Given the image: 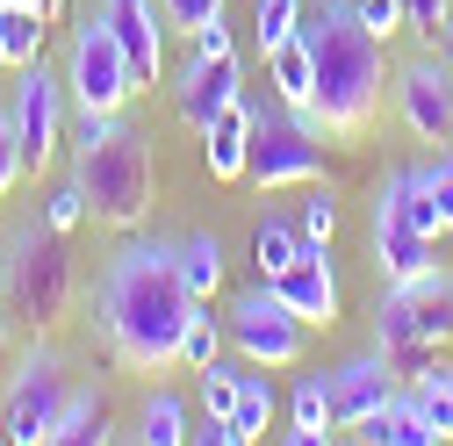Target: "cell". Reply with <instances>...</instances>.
<instances>
[{"label":"cell","instance_id":"29","mask_svg":"<svg viewBox=\"0 0 453 446\" xmlns=\"http://www.w3.org/2000/svg\"><path fill=\"white\" fill-rule=\"evenodd\" d=\"M296 252H303V238L288 231V223H280V216H259V231H252V259H259V281H273V273L288 266Z\"/></svg>","mask_w":453,"mask_h":446},{"label":"cell","instance_id":"14","mask_svg":"<svg viewBox=\"0 0 453 446\" xmlns=\"http://www.w3.org/2000/svg\"><path fill=\"white\" fill-rule=\"evenodd\" d=\"M273 288H280V303H288L303 324H338V273H331V245L303 238V252L273 273Z\"/></svg>","mask_w":453,"mask_h":446},{"label":"cell","instance_id":"31","mask_svg":"<svg viewBox=\"0 0 453 446\" xmlns=\"http://www.w3.org/2000/svg\"><path fill=\"white\" fill-rule=\"evenodd\" d=\"M238 374L231 360H209L202 367V418H238Z\"/></svg>","mask_w":453,"mask_h":446},{"label":"cell","instance_id":"12","mask_svg":"<svg viewBox=\"0 0 453 446\" xmlns=\"http://www.w3.org/2000/svg\"><path fill=\"white\" fill-rule=\"evenodd\" d=\"M395 94V116H403V130L418 144H453V65L446 58H411V65H395L388 80Z\"/></svg>","mask_w":453,"mask_h":446},{"label":"cell","instance_id":"1","mask_svg":"<svg viewBox=\"0 0 453 446\" xmlns=\"http://www.w3.org/2000/svg\"><path fill=\"white\" fill-rule=\"evenodd\" d=\"M94 317H101V339H108V353L123 367H137V374L173 367L180 360V331L195 317V296L180 281V245L130 238L101 273Z\"/></svg>","mask_w":453,"mask_h":446},{"label":"cell","instance_id":"39","mask_svg":"<svg viewBox=\"0 0 453 446\" xmlns=\"http://www.w3.org/2000/svg\"><path fill=\"white\" fill-rule=\"evenodd\" d=\"M22 8H43V15H58V8H65V0H22Z\"/></svg>","mask_w":453,"mask_h":446},{"label":"cell","instance_id":"4","mask_svg":"<svg viewBox=\"0 0 453 446\" xmlns=\"http://www.w3.org/2000/svg\"><path fill=\"white\" fill-rule=\"evenodd\" d=\"M446 339H453V273L446 266H425L418 281H388L381 288L374 346L388 353L395 374H425Z\"/></svg>","mask_w":453,"mask_h":446},{"label":"cell","instance_id":"16","mask_svg":"<svg viewBox=\"0 0 453 446\" xmlns=\"http://www.w3.org/2000/svg\"><path fill=\"white\" fill-rule=\"evenodd\" d=\"M101 22L123 36L137 80L158 87L165 80V15H158V0H101Z\"/></svg>","mask_w":453,"mask_h":446},{"label":"cell","instance_id":"7","mask_svg":"<svg viewBox=\"0 0 453 446\" xmlns=\"http://www.w3.org/2000/svg\"><path fill=\"white\" fill-rule=\"evenodd\" d=\"M324 173V151H317V123L303 108H252V158H245V181L259 188H303Z\"/></svg>","mask_w":453,"mask_h":446},{"label":"cell","instance_id":"2","mask_svg":"<svg viewBox=\"0 0 453 446\" xmlns=\"http://www.w3.org/2000/svg\"><path fill=\"white\" fill-rule=\"evenodd\" d=\"M303 36L317 50V108L310 123L331 137H360L381 108V36L353 15V0H324L303 15Z\"/></svg>","mask_w":453,"mask_h":446},{"label":"cell","instance_id":"9","mask_svg":"<svg viewBox=\"0 0 453 446\" xmlns=\"http://www.w3.org/2000/svg\"><path fill=\"white\" fill-rule=\"evenodd\" d=\"M374 266L381 281H418L425 266H439V238L411 216V165H395L374 195Z\"/></svg>","mask_w":453,"mask_h":446},{"label":"cell","instance_id":"13","mask_svg":"<svg viewBox=\"0 0 453 446\" xmlns=\"http://www.w3.org/2000/svg\"><path fill=\"white\" fill-rule=\"evenodd\" d=\"M15 144H22V165L29 173H43L50 158H58V144H65V80H50L43 73V58L36 65H22V80H15Z\"/></svg>","mask_w":453,"mask_h":446},{"label":"cell","instance_id":"30","mask_svg":"<svg viewBox=\"0 0 453 446\" xmlns=\"http://www.w3.org/2000/svg\"><path fill=\"white\" fill-rule=\"evenodd\" d=\"M216 353H223V324L209 317V303H195V317H188V331H180V360H188V367L202 374V367H209Z\"/></svg>","mask_w":453,"mask_h":446},{"label":"cell","instance_id":"38","mask_svg":"<svg viewBox=\"0 0 453 446\" xmlns=\"http://www.w3.org/2000/svg\"><path fill=\"white\" fill-rule=\"evenodd\" d=\"M439 58H446V65H453V15H446V22H439Z\"/></svg>","mask_w":453,"mask_h":446},{"label":"cell","instance_id":"19","mask_svg":"<svg viewBox=\"0 0 453 446\" xmlns=\"http://www.w3.org/2000/svg\"><path fill=\"white\" fill-rule=\"evenodd\" d=\"M266 80H273V94L288 101V108H303V116L317 108V50H310L303 29H296L288 43H273V50H266Z\"/></svg>","mask_w":453,"mask_h":446},{"label":"cell","instance_id":"28","mask_svg":"<svg viewBox=\"0 0 453 446\" xmlns=\"http://www.w3.org/2000/svg\"><path fill=\"white\" fill-rule=\"evenodd\" d=\"M266 425H273V381H266V367L245 360V374H238V432L259 439Z\"/></svg>","mask_w":453,"mask_h":446},{"label":"cell","instance_id":"20","mask_svg":"<svg viewBox=\"0 0 453 446\" xmlns=\"http://www.w3.org/2000/svg\"><path fill=\"white\" fill-rule=\"evenodd\" d=\"M360 439H367V446H439V432H432V418L418 411L411 388H395V396L360 425Z\"/></svg>","mask_w":453,"mask_h":446},{"label":"cell","instance_id":"25","mask_svg":"<svg viewBox=\"0 0 453 446\" xmlns=\"http://www.w3.org/2000/svg\"><path fill=\"white\" fill-rule=\"evenodd\" d=\"M137 439H144V446H180V439H195L173 388H151V396H144V411H137Z\"/></svg>","mask_w":453,"mask_h":446},{"label":"cell","instance_id":"10","mask_svg":"<svg viewBox=\"0 0 453 446\" xmlns=\"http://www.w3.org/2000/svg\"><path fill=\"white\" fill-rule=\"evenodd\" d=\"M303 317L280 303V288L273 281H259V288H245L238 303H231V346H238V360H252V367H296L303 360Z\"/></svg>","mask_w":453,"mask_h":446},{"label":"cell","instance_id":"26","mask_svg":"<svg viewBox=\"0 0 453 446\" xmlns=\"http://www.w3.org/2000/svg\"><path fill=\"white\" fill-rule=\"evenodd\" d=\"M411 396H418V411L432 418V432L453 439V360H432L425 374H411Z\"/></svg>","mask_w":453,"mask_h":446},{"label":"cell","instance_id":"27","mask_svg":"<svg viewBox=\"0 0 453 446\" xmlns=\"http://www.w3.org/2000/svg\"><path fill=\"white\" fill-rule=\"evenodd\" d=\"M303 15H310V0H252V36H259V58L273 43H288L296 29H303Z\"/></svg>","mask_w":453,"mask_h":446},{"label":"cell","instance_id":"6","mask_svg":"<svg viewBox=\"0 0 453 446\" xmlns=\"http://www.w3.org/2000/svg\"><path fill=\"white\" fill-rule=\"evenodd\" d=\"M137 87H144V80H137V65H130L123 36L108 29L101 15H87V22L73 29V58H65V94H73V101L87 108V116H123Z\"/></svg>","mask_w":453,"mask_h":446},{"label":"cell","instance_id":"35","mask_svg":"<svg viewBox=\"0 0 453 446\" xmlns=\"http://www.w3.org/2000/svg\"><path fill=\"white\" fill-rule=\"evenodd\" d=\"M331 231H338V202L317 188L310 202H303V238H317V245H331Z\"/></svg>","mask_w":453,"mask_h":446},{"label":"cell","instance_id":"11","mask_svg":"<svg viewBox=\"0 0 453 446\" xmlns=\"http://www.w3.org/2000/svg\"><path fill=\"white\" fill-rule=\"evenodd\" d=\"M231 101H245V65H238V50H231V43H195V58H188L180 80H173V108H180V123L202 137Z\"/></svg>","mask_w":453,"mask_h":446},{"label":"cell","instance_id":"23","mask_svg":"<svg viewBox=\"0 0 453 446\" xmlns=\"http://www.w3.org/2000/svg\"><path fill=\"white\" fill-rule=\"evenodd\" d=\"M180 281H188V296H195V303H209V296L223 288V238H216V231L180 238Z\"/></svg>","mask_w":453,"mask_h":446},{"label":"cell","instance_id":"36","mask_svg":"<svg viewBox=\"0 0 453 446\" xmlns=\"http://www.w3.org/2000/svg\"><path fill=\"white\" fill-rule=\"evenodd\" d=\"M29 173L22 165V144H15V116H0V202H8V188Z\"/></svg>","mask_w":453,"mask_h":446},{"label":"cell","instance_id":"33","mask_svg":"<svg viewBox=\"0 0 453 446\" xmlns=\"http://www.w3.org/2000/svg\"><path fill=\"white\" fill-rule=\"evenodd\" d=\"M80 216H87V188H80V181H58L50 202H43V223H50V231H73Z\"/></svg>","mask_w":453,"mask_h":446},{"label":"cell","instance_id":"3","mask_svg":"<svg viewBox=\"0 0 453 446\" xmlns=\"http://www.w3.org/2000/svg\"><path fill=\"white\" fill-rule=\"evenodd\" d=\"M73 181L87 188V209L108 231H137L151 216V137L123 116H87L73 130Z\"/></svg>","mask_w":453,"mask_h":446},{"label":"cell","instance_id":"15","mask_svg":"<svg viewBox=\"0 0 453 446\" xmlns=\"http://www.w3.org/2000/svg\"><path fill=\"white\" fill-rule=\"evenodd\" d=\"M388 396H395V367H388L381 346L360 353V360H346V367H331V411H338V425H353V432H360Z\"/></svg>","mask_w":453,"mask_h":446},{"label":"cell","instance_id":"18","mask_svg":"<svg viewBox=\"0 0 453 446\" xmlns=\"http://www.w3.org/2000/svg\"><path fill=\"white\" fill-rule=\"evenodd\" d=\"M411 216L432 238L453 231V144H439L425 165H411Z\"/></svg>","mask_w":453,"mask_h":446},{"label":"cell","instance_id":"34","mask_svg":"<svg viewBox=\"0 0 453 446\" xmlns=\"http://www.w3.org/2000/svg\"><path fill=\"white\" fill-rule=\"evenodd\" d=\"M353 15H360V22H367L381 43H388L395 29H411V22H403V0H353Z\"/></svg>","mask_w":453,"mask_h":446},{"label":"cell","instance_id":"17","mask_svg":"<svg viewBox=\"0 0 453 446\" xmlns=\"http://www.w3.org/2000/svg\"><path fill=\"white\" fill-rule=\"evenodd\" d=\"M202 158H209V181H245V158H252V101H231L202 130Z\"/></svg>","mask_w":453,"mask_h":446},{"label":"cell","instance_id":"22","mask_svg":"<svg viewBox=\"0 0 453 446\" xmlns=\"http://www.w3.org/2000/svg\"><path fill=\"white\" fill-rule=\"evenodd\" d=\"M43 8H22V0H0V73H22L43 58Z\"/></svg>","mask_w":453,"mask_h":446},{"label":"cell","instance_id":"21","mask_svg":"<svg viewBox=\"0 0 453 446\" xmlns=\"http://www.w3.org/2000/svg\"><path fill=\"white\" fill-rule=\"evenodd\" d=\"M331 432H338L331 374H303V381H296V404H288V446H324Z\"/></svg>","mask_w":453,"mask_h":446},{"label":"cell","instance_id":"37","mask_svg":"<svg viewBox=\"0 0 453 446\" xmlns=\"http://www.w3.org/2000/svg\"><path fill=\"white\" fill-rule=\"evenodd\" d=\"M453 15V0H403V22L418 29V36H432L439 43V22Z\"/></svg>","mask_w":453,"mask_h":446},{"label":"cell","instance_id":"32","mask_svg":"<svg viewBox=\"0 0 453 446\" xmlns=\"http://www.w3.org/2000/svg\"><path fill=\"white\" fill-rule=\"evenodd\" d=\"M223 8H231V0H158V15H165V29H173V36H202L209 22H223Z\"/></svg>","mask_w":453,"mask_h":446},{"label":"cell","instance_id":"5","mask_svg":"<svg viewBox=\"0 0 453 446\" xmlns=\"http://www.w3.org/2000/svg\"><path fill=\"white\" fill-rule=\"evenodd\" d=\"M73 303V252H65V231H50V223H22L8 259H0V310L15 324L43 331L58 324Z\"/></svg>","mask_w":453,"mask_h":446},{"label":"cell","instance_id":"8","mask_svg":"<svg viewBox=\"0 0 453 446\" xmlns=\"http://www.w3.org/2000/svg\"><path fill=\"white\" fill-rule=\"evenodd\" d=\"M73 404V381H65V360L50 353V346H29L15 381H8V404H0V425H8L15 446H50V432H58Z\"/></svg>","mask_w":453,"mask_h":446},{"label":"cell","instance_id":"24","mask_svg":"<svg viewBox=\"0 0 453 446\" xmlns=\"http://www.w3.org/2000/svg\"><path fill=\"white\" fill-rule=\"evenodd\" d=\"M108 439V404L101 388H73V404L58 418V432H50V446H101Z\"/></svg>","mask_w":453,"mask_h":446}]
</instances>
